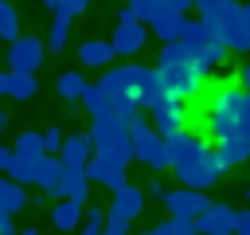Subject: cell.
Segmentation results:
<instances>
[{
  "mask_svg": "<svg viewBox=\"0 0 250 235\" xmlns=\"http://www.w3.org/2000/svg\"><path fill=\"white\" fill-rule=\"evenodd\" d=\"M203 133L219 145V141H230V137H246L250 141V90L230 82V86H219L211 106H207V121H203Z\"/></svg>",
  "mask_w": 250,
  "mask_h": 235,
  "instance_id": "cell-1",
  "label": "cell"
},
{
  "mask_svg": "<svg viewBox=\"0 0 250 235\" xmlns=\"http://www.w3.org/2000/svg\"><path fill=\"white\" fill-rule=\"evenodd\" d=\"M172 172H176V180H180L184 188H199V192H207L227 168H223L219 149L207 145V137H199V133H184L180 149L172 153Z\"/></svg>",
  "mask_w": 250,
  "mask_h": 235,
  "instance_id": "cell-2",
  "label": "cell"
},
{
  "mask_svg": "<svg viewBox=\"0 0 250 235\" xmlns=\"http://www.w3.org/2000/svg\"><path fill=\"white\" fill-rule=\"evenodd\" d=\"M156 70H160V78H164L168 94H172V98H180V102H195V98H199V90H203V82H207V78L199 74L195 59L188 55V47H184L180 39L160 47Z\"/></svg>",
  "mask_w": 250,
  "mask_h": 235,
  "instance_id": "cell-3",
  "label": "cell"
},
{
  "mask_svg": "<svg viewBox=\"0 0 250 235\" xmlns=\"http://www.w3.org/2000/svg\"><path fill=\"white\" fill-rule=\"evenodd\" d=\"M180 43L188 47V55L195 59V67H199V74H203V78H211V70H215V67H223V59H227V51H230L207 20H188V27H184Z\"/></svg>",
  "mask_w": 250,
  "mask_h": 235,
  "instance_id": "cell-4",
  "label": "cell"
},
{
  "mask_svg": "<svg viewBox=\"0 0 250 235\" xmlns=\"http://www.w3.org/2000/svg\"><path fill=\"white\" fill-rule=\"evenodd\" d=\"M90 141H94V149H98V153H109V157H113V161H121V164L137 161L129 121H125V118H117V114L94 118V125H90Z\"/></svg>",
  "mask_w": 250,
  "mask_h": 235,
  "instance_id": "cell-5",
  "label": "cell"
},
{
  "mask_svg": "<svg viewBox=\"0 0 250 235\" xmlns=\"http://www.w3.org/2000/svg\"><path fill=\"white\" fill-rule=\"evenodd\" d=\"M129 133H133V149H137V161H141V164H148L152 172L172 168V153H168V141H164V133L156 129V121L133 118V121H129Z\"/></svg>",
  "mask_w": 250,
  "mask_h": 235,
  "instance_id": "cell-6",
  "label": "cell"
},
{
  "mask_svg": "<svg viewBox=\"0 0 250 235\" xmlns=\"http://www.w3.org/2000/svg\"><path fill=\"white\" fill-rule=\"evenodd\" d=\"M148 31H152V27H148L145 20H137V12L125 4V8L117 12V27H113V35H109V39H113L117 55H121V59H129V55H137V51L148 43Z\"/></svg>",
  "mask_w": 250,
  "mask_h": 235,
  "instance_id": "cell-7",
  "label": "cell"
},
{
  "mask_svg": "<svg viewBox=\"0 0 250 235\" xmlns=\"http://www.w3.org/2000/svg\"><path fill=\"white\" fill-rule=\"evenodd\" d=\"M47 39H39V35H20V39H12L8 43V70H39L43 67V59H47Z\"/></svg>",
  "mask_w": 250,
  "mask_h": 235,
  "instance_id": "cell-8",
  "label": "cell"
},
{
  "mask_svg": "<svg viewBox=\"0 0 250 235\" xmlns=\"http://www.w3.org/2000/svg\"><path fill=\"white\" fill-rule=\"evenodd\" d=\"M215 31L230 51H250V4H238L223 24H215Z\"/></svg>",
  "mask_w": 250,
  "mask_h": 235,
  "instance_id": "cell-9",
  "label": "cell"
},
{
  "mask_svg": "<svg viewBox=\"0 0 250 235\" xmlns=\"http://www.w3.org/2000/svg\"><path fill=\"white\" fill-rule=\"evenodd\" d=\"M188 102H180V98H172V94H164L156 106H152V121H156V129L164 133V137H176V133H188V110H184Z\"/></svg>",
  "mask_w": 250,
  "mask_h": 235,
  "instance_id": "cell-10",
  "label": "cell"
},
{
  "mask_svg": "<svg viewBox=\"0 0 250 235\" xmlns=\"http://www.w3.org/2000/svg\"><path fill=\"white\" fill-rule=\"evenodd\" d=\"M164 208H168V215H184V219H199L207 208H211V200L199 192V188H176V192H168L164 196Z\"/></svg>",
  "mask_w": 250,
  "mask_h": 235,
  "instance_id": "cell-11",
  "label": "cell"
},
{
  "mask_svg": "<svg viewBox=\"0 0 250 235\" xmlns=\"http://www.w3.org/2000/svg\"><path fill=\"white\" fill-rule=\"evenodd\" d=\"M86 176L94 180V184H105V188H125L129 180H125V164L121 161H113L109 153H98L94 149V157H90V164H86Z\"/></svg>",
  "mask_w": 250,
  "mask_h": 235,
  "instance_id": "cell-12",
  "label": "cell"
},
{
  "mask_svg": "<svg viewBox=\"0 0 250 235\" xmlns=\"http://www.w3.org/2000/svg\"><path fill=\"white\" fill-rule=\"evenodd\" d=\"M195 231L199 235H227V231H238V212L230 204H211L199 219H195Z\"/></svg>",
  "mask_w": 250,
  "mask_h": 235,
  "instance_id": "cell-13",
  "label": "cell"
},
{
  "mask_svg": "<svg viewBox=\"0 0 250 235\" xmlns=\"http://www.w3.org/2000/svg\"><path fill=\"white\" fill-rule=\"evenodd\" d=\"M113 59H117V47H113V39H82V47H78V63L86 67V70H105V67H113Z\"/></svg>",
  "mask_w": 250,
  "mask_h": 235,
  "instance_id": "cell-14",
  "label": "cell"
},
{
  "mask_svg": "<svg viewBox=\"0 0 250 235\" xmlns=\"http://www.w3.org/2000/svg\"><path fill=\"white\" fill-rule=\"evenodd\" d=\"M148 27H152V35H156L160 43H176V39L184 35V27H188V16H184V12H172V8H160V16H156Z\"/></svg>",
  "mask_w": 250,
  "mask_h": 235,
  "instance_id": "cell-15",
  "label": "cell"
},
{
  "mask_svg": "<svg viewBox=\"0 0 250 235\" xmlns=\"http://www.w3.org/2000/svg\"><path fill=\"white\" fill-rule=\"evenodd\" d=\"M59 196H62V200H78V204H86V196H90V176H86V164H66L62 184H59Z\"/></svg>",
  "mask_w": 250,
  "mask_h": 235,
  "instance_id": "cell-16",
  "label": "cell"
},
{
  "mask_svg": "<svg viewBox=\"0 0 250 235\" xmlns=\"http://www.w3.org/2000/svg\"><path fill=\"white\" fill-rule=\"evenodd\" d=\"M62 172H66V161L59 157V153H43L39 157V188L43 192H51V196H59V184H62Z\"/></svg>",
  "mask_w": 250,
  "mask_h": 235,
  "instance_id": "cell-17",
  "label": "cell"
},
{
  "mask_svg": "<svg viewBox=\"0 0 250 235\" xmlns=\"http://www.w3.org/2000/svg\"><path fill=\"white\" fill-rule=\"evenodd\" d=\"M59 157H62L66 164H90V157H94V141H90V133H66Z\"/></svg>",
  "mask_w": 250,
  "mask_h": 235,
  "instance_id": "cell-18",
  "label": "cell"
},
{
  "mask_svg": "<svg viewBox=\"0 0 250 235\" xmlns=\"http://www.w3.org/2000/svg\"><path fill=\"white\" fill-rule=\"evenodd\" d=\"M113 212H121L125 219H137V215L145 212V192H141L137 184L117 188V192H113Z\"/></svg>",
  "mask_w": 250,
  "mask_h": 235,
  "instance_id": "cell-19",
  "label": "cell"
},
{
  "mask_svg": "<svg viewBox=\"0 0 250 235\" xmlns=\"http://www.w3.org/2000/svg\"><path fill=\"white\" fill-rule=\"evenodd\" d=\"M51 223H55L59 231H74L78 223H86L82 204H78V200H59V204L51 208Z\"/></svg>",
  "mask_w": 250,
  "mask_h": 235,
  "instance_id": "cell-20",
  "label": "cell"
},
{
  "mask_svg": "<svg viewBox=\"0 0 250 235\" xmlns=\"http://www.w3.org/2000/svg\"><path fill=\"white\" fill-rule=\"evenodd\" d=\"M23 204H27L23 184H16L12 176H4V172H0V215H4V212H8V215H16Z\"/></svg>",
  "mask_w": 250,
  "mask_h": 235,
  "instance_id": "cell-21",
  "label": "cell"
},
{
  "mask_svg": "<svg viewBox=\"0 0 250 235\" xmlns=\"http://www.w3.org/2000/svg\"><path fill=\"white\" fill-rule=\"evenodd\" d=\"M234 8H238V0H195V16H199V20H207L211 27H215V24H223Z\"/></svg>",
  "mask_w": 250,
  "mask_h": 235,
  "instance_id": "cell-22",
  "label": "cell"
},
{
  "mask_svg": "<svg viewBox=\"0 0 250 235\" xmlns=\"http://www.w3.org/2000/svg\"><path fill=\"white\" fill-rule=\"evenodd\" d=\"M215 149H219V157H223V168H234V164L250 161V141H246V137H230V141H219Z\"/></svg>",
  "mask_w": 250,
  "mask_h": 235,
  "instance_id": "cell-23",
  "label": "cell"
},
{
  "mask_svg": "<svg viewBox=\"0 0 250 235\" xmlns=\"http://www.w3.org/2000/svg\"><path fill=\"white\" fill-rule=\"evenodd\" d=\"M70 24H74V16L59 8L55 20H51V31H47V47H51V51H62V47H66V39H70Z\"/></svg>",
  "mask_w": 250,
  "mask_h": 235,
  "instance_id": "cell-24",
  "label": "cell"
},
{
  "mask_svg": "<svg viewBox=\"0 0 250 235\" xmlns=\"http://www.w3.org/2000/svg\"><path fill=\"white\" fill-rule=\"evenodd\" d=\"M86 86H90V82H86L78 70H66V74H59V82H55V90H59V98H62V102H82Z\"/></svg>",
  "mask_w": 250,
  "mask_h": 235,
  "instance_id": "cell-25",
  "label": "cell"
},
{
  "mask_svg": "<svg viewBox=\"0 0 250 235\" xmlns=\"http://www.w3.org/2000/svg\"><path fill=\"white\" fill-rule=\"evenodd\" d=\"M8 176L16 180V184H35L39 180V161L35 157H23V153H16V161H12V168H8Z\"/></svg>",
  "mask_w": 250,
  "mask_h": 235,
  "instance_id": "cell-26",
  "label": "cell"
},
{
  "mask_svg": "<svg viewBox=\"0 0 250 235\" xmlns=\"http://www.w3.org/2000/svg\"><path fill=\"white\" fill-rule=\"evenodd\" d=\"M39 94V78L31 70H12V98L16 102H31Z\"/></svg>",
  "mask_w": 250,
  "mask_h": 235,
  "instance_id": "cell-27",
  "label": "cell"
},
{
  "mask_svg": "<svg viewBox=\"0 0 250 235\" xmlns=\"http://www.w3.org/2000/svg\"><path fill=\"white\" fill-rule=\"evenodd\" d=\"M23 31H20V12H16V4L12 0H0V39H20Z\"/></svg>",
  "mask_w": 250,
  "mask_h": 235,
  "instance_id": "cell-28",
  "label": "cell"
},
{
  "mask_svg": "<svg viewBox=\"0 0 250 235\" xmlns=\"http://www.w3.org/2000/svg\"><path fill=\"white\" fill-rule=\"evenodd\" d=\"M82 106L94 114V118H105V114H113V106H109V94L94 82V86H86V94H82Z\"/></svg>",
  "mask_w": 250,
  "mask_h": 235,
  "instance_id": "cell-29",
  "label": "cell"
},
{
  "mask_svg": "<svg viewBox=\"0 0 250 235\" xmlns=\"http://www.w3.org/2000/svg\"><path fill=\"white\" fill-rule=\"evenodd\" d=\"M12 149H16V153H23V157H35V161L47 153V149H43V133H31V129H27V133H20Z\"/></svg>",
  "mask_w": 250,
  "mask_h": 235,
  "instance_id": "cell-30",
  "label": "cell"
},
{
  "mask_svg": "<svg viewBox=\"0 0 250 235\" xmlns=\"http://www.w3.org/2000/svg\"><path fill=\"white\" fill-rule=\"evenodd\" d=\"M160 235H199L195 231V219H184V215H168L164 223H156Z\"/></svg>",
  "mask_w": 250,
  "mask_h": 235,
  "instance_id": "cell-31",
  "label": "cell"
},
{
  "mask_svg": "<svg viewBox=\"0 0 250 235\" xmlns=\"http://www.w3.org/2000/svg\"><path fill=\"white\" fill-rule=\"evenodd\" d=\"M129 8L137 12V20H145V24H152V20L160 16V8H164V0H129Z\"/></svg>",
  "mask_w": 250,
  "mask_h": 235,
  "instance_id": "cell-32",
  "label": "cell"
},
{
  "mask_svg": "<svg viewBox=\"0 0 250 235\" xmlns=\"http://www.w3.org/2000/svg\"><path fill=\"white\" fill-rule=\"evenodd\" d=\"M62 141H66V137H62L59 125H47V129H43V149H47V153H62Z\"/></svg>",
  "mask_w": 250,
  "mask_h": 235,
  "instance_id": "cell-33",
  "label": "cell"
},
{
  "mask_svg": "<svg viewBox=\"0 0 250 235\" xmlns=\"http://www.w3.org/2000/svg\"><path fill=\"white\" fill-rule=\"evenodd\" d=\"M125 231H129V219L109 208V212H105V235H125Z\"/></svg>",
  "mask_w": 250,
  "mask_h": 235,
  "instance_id": "cell-34",
  "label": "cell"
},
{
  "mask_svg": "<svg viewBox=\"0 0 250 235\" xmlns=\"http://www.w3.org/2000/svg\"><path fill=\"white\" fill-rule=\"evenodd\" d=\"M12 161H16V149H8V145H0V172L8 176V168H12Z\"/></svg>",
  "mask_w": 250,
  "mask_h": 235,
  "instance_id": "cell-35",
  "label": "cell"
},
{
  "mask_svg": "<svg viewBox=\"0 0 250 235\" xmlns=\"http://www.w3.org/2000/svg\"><path fill=\"white\" fill-rule=\"evenodd\" d=\"M90 8V0H62V12H70V16H82Z\"/></svg>",
  "mask_w": 250,
  "mask_h": 235,
  "instance_id": "cell-36",
  "label": "cell"
},
{
  "mask_svg": "<svg viewBox=\"0 0 250 235\" xmlns=\"http://www.w3.org/2000/svg\"><path fill=\"white\" fill-rule=\"evenodd\" d=\"M0 235H20V227H16V219H12L8 212L0 215Z\"/></svg>",
  "mask_w": 250,
  "mask_h": 235,
  "instance_id": "cell-37",
  "label": "cell"
},
{
  "mask_svg": "<svg viewBox=\"0 0 250 235\" xmlns=\"http://www.w3.org/2000/svg\"><path fill=\"white\" fill-rule=\"evenodd\" d=\"M234 82H238V86H246V90H250V59H246V63H242V67H238V70H234Z\"/></svg>",
  "mask_w": 250,
  "mask_h": 235,
  "instance_id": "cell-38",
  "label": "cell"
},
{
  "mask_svg": "<svg viewBox=\"0 0 250 235\" xmlns=\"http://www.w3.org/2000/svg\"><path fill=\"white\" fill-rule=\"evenodd\" d=\"M0 98H12V70H0Z\"/></svg>",
  "mask_w": 250,
  "mask_h": 235,
  "instance_id": "cell-39",
  "label": "cell"
},
{
  "mask_svg": "<svg viewBox=\"0 0 250 235\" xmlns=\"http://www.w3.org/2000/svg\"><path fill=\"white\" fill-rule=\"evenodd\" d=\"M164 8H172V12H184V16H188V8H195V0H164Z\"/></svg>",
  "mask_w": 250,
  "mask_h": 235,
  "instance_id": "cell-40",
  "label": "cell"
},
{
  "mask_svg": "<svg viewBox=\"0 0 250 235\" xmlns=\"http://www.w3.org/2000/svg\"><path fill=\"white\" fill-rule=\"evenodd\" d=\"M238 235H250V212H238Z\"/></svg>",
  "mask_w": 250,
  "mask_h": 235,
  "instance_id": "cell-41",
  "label": "cell"
},
{
  "mask_svg": "<svg viewBox=\"0 0 250 235\" xmlns=\"http://www.w3.org/2000/svg\"><path fill=\"white\" fill-rule=\"evenodd\" d=\"M78 235H105V227H90V223H82V227H78Z\"/></svg>",
  "mask_w": 250,
  "mask_h": 235,
  "instance_id": "cell-42",
  "label": "cell"
},
{
  "mask_svg": "<svg viewBox=\"0 0 250 235\" xmlns=\"http://www.w3.org/2000/svg\"><path fill=\"white\" fill-rule=\"evenodd\" d=\"M148 196H160V200H164V196H168V192H164V188H160V180H152V184H148Z\"/></svg>",
  "mask_w": 250,
  "mask_h": 235,
  "instance_id": "cell-43",
  "label": "cell"
},
{
  "mask_svg": "<svg viewBox=\"0 0 250 235\" xmlns=\"http://www.w3.org/2000/svg\"><path fill=\"white\" fill-rule=\"evenodd\" d=\"M43 8H51V12H59V8H62V0H43Z\"/></svg>",
  "mask_w": 250,
  "mask_h": 235,
  "instance_id": "cell-44",
  "label": "cell"
},
{
  "mask_svg": "<svg viewBox=\"0 0 250 235\" xmlns=\"http://www.w3.org/2000/svg\"><path fill=\"white\" fill-rule=\"evenodd\" d=\"M8 129V110H0V133Z\"/></svg>",
  "mask_w": 250,
  "mask_h": 235,
  "instance_id": "cell-45",
  "label": "cell"
},
{
  "mask_svg": "<svg viewBox=\"0 0 250 235\" xmlns=\"http://www.w3.org/2000/svg\"><path fill=\"white\" fill-rule=\"evenodd\" d=\"M20 235H39V231L35 227H20Z\"/></svg>",
  "mask_w": 250,
  "mask_h": 235,
  "instance_id": "cell-46",
  "label": "cell"
},
{
  "mask_svg": "<svg viewBox=\"0 0 250 235\" xmlns=\"http://www.w3.org/2000/svg\"><path fill=\"white\" fill-rule=\"evenodd\" d=\"M141 235H160V231H156V227H148V231H141Z\"/></svg>",
  "mask_w": 250,
  "mask_h": 235,
  "instance_id": "cell-47",
  "label": "cell"
},
{
  "mask_svg": "<svg viewBox=\"0 0 250 235\" xmlns=\"http://www.w3.org/2000/svg\"><path fill=\"white\" fill-rule=\"evenodd\" d=\"M227 235H238V231H227Z\"/></svg>",
  "mask_w": 250,
  "mask_h": 235,
  "instance_id": "cell-48",
  "label": "cell"
},
{
  "mask_svg": "<svg viewBox=\"0 0 250 235\" xmlns=\"http://www.w3.org/2000/svg\"><path fill=\"white\" fill-rule=\"evenodd\" d=\"M59 235H70V231H59Z\"/></svg>",
  "mask_w": 250,
  "mask_h": 235,
  "instance_id": "cell-49",
  "label": "cell"
}]
</instances>
